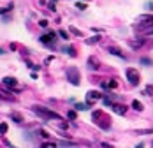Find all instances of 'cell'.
Wrapping results in <instances>:
<instances>
[{
    "instance_id": "ffe728a7",
    "label": "cell",
    "mask_w": 153,
    "mask_h": 148,
    "mask_svg": "<svg viewBox=\"0 0 153 148\" xmlns=\"http://www.w3.org/2000/svg\"><path fill=\"white\" fill-rule=\"evenodd\" d=\"M132 108H134L136 111H142L144 108H142V104L139 102V101H132Z\"/></svg>"
},
{
    "instance_id": "52a82bcc",
    "label": "cell",
    "mask_w": 153,
    "mask_h": 148,
    "mask_svg": "<svg viewBox=\"0 0 153 148\" xmlns=\"http://www.w3.org/2000/svg\"><path fill=\"white\" fill-rule=\"evenodd\" d=\"M4 85H5L9 90H14L16 85H18V81H16L14 78H11V76H7V78H4Z\"/></svg>"
},
{
    "instance_id": "d6a6232c",
    "label": "cell",
    "mask_w": 153,
    "mask_h": 148,
    "mask_svg": "<svg viewBox=\"0 0 153 148\" xmlns=\"http://www.w3.org/2000/svg\"><path fill=\"white\" fill-rule=\"evenodd\" d=\"M48 7H49V11H55V9H56V7H55V2H49Z\"/></svg>"
},
{
    "instance_id": "74e56055",
    "label": "cell",
    "mask_w": 153,
    "mask_h": 148,
    "mask_svg": "<svg viewBox=\"0 0 153 148\" xmlns=\"http://www.w3.org/2000/svg\"><path fill=\"white\" fill-rule=\"evenodd\" d=\"M151 145H153V143H151Z\"/></svg>"
},
{
    "instance_id": "d4e9b609",
    "label": "cell",
    "mask_w": 153,
    "mask_h": 148,
    "mask_svg": "<svg viewBox=\"0 0 153 148\" xmlns=\"http://www.w3.org/2000/svg\"><path fill=\"white\" fill-rule=\"evenodd\" d=\"M58 145L56 143H42V145H40V148H56Z\"/></svg>"
},
{
    "instance_id": "8fae6325",
    "label": "cell",
    "mask_w": 153,
    "mask_h": 148,
    "mask_svg": "<svg viewBox=\"0 0 153 148\" xmlns=\"http://www.w3.org/2000/svg\"><path fill=\"white\" fill-rule=\"evenodd\" d=\"M11 120H13L14 123H23V116L19 115L18 111H13V113H11Z\"/></svg>"
},
{
    "instance_id": "9c48e42d",
    "label": "cell",
    "mask_w": 153,
    "mask_h": 148,
    "mask_svg": "<svg viewBox=\"0 0 153 148\" xmlns=\"http://www.w3.org/2000/svg\"><path fill=\"white\" fill-rule=\"evenodd\" d=\"M107 51L111 53V55H115V57H118V58H121V60H125V55H123V53H121L118 48H113V46H111V48H107Z\"/></svg>"
},
{
    "instance_id": "277c9868",
    "label": "cell",
    "mask_w": 153,
    "mask_h": 148,
    "mask_svg": "<svg viewBox=\"0 0 153 148\" xmlns=\"http://www.w3.org/2000/svg\"><path fill=\"white\" fill-rule=\"evenodd\" d=\"M125 76H127V79H128L130 85H139V81H141L139 72H137L136 69H132V67H128V69L125 71Z\"/></svg>"
},
{
    "instance_id": "484cf974",
    "label": "cell",
    "mask_w": 153,
    "mask_h": 148,
    "mask_svg": "<svg viewBox=\"0 0 153 148\" xmlns=\"http://www.w3.org/2000/svg\"><path fill=\"white\" fill-rule=\"evenodd\" d=\"M144 95H153V85H148L144 88Z\"/></svg>"
},
{
    "instance_id": "83f0119b",
    "label": "cell",
    "mask_w": 153,
    "mask_h": 148,
    "mask_svg": "<svg viewBox=\"0 0 153 148\" xmlns=\"http://www.w3.org/2000/svg\"><path fill=\"white\" fill-rule=\"evenodd\" d=\"M39 25L42 27V28H46V27L49 25V21H48V19H40V21H39Z\"/></svg>"
},
{
    "instance_id": "7a4b0ae2",
    "label": "cell",
    "mask_w": 153,
    "mask_h": 148,
    "mask_svg": "<svg viewBox=\"0 0 153 148\" xmlns=\"http://www.w3.org/2000/svg\"><path fill=\"white\" fill-rule=\"evenodd\" d=\"M91 118H93V122L100 127V129H104V131H107L111 127V118H107L102 109H95L93 113H91Z\"/></svg>"
},
{
    "instance_id": "e0dca14e",
    "label": "cell",
    "mask_w": 153,
    "mask_h": 148,
    "mask_svg": "<svg viewBox=\"0 0 153 148\" xmlns=\"http://www.w3.org/2000/svg\"><path fill=\"white\" fill-rule=\"evenodd\" d=\"M62 51H64V53H69V57H76V49H74L72 46H65Z\"/></svg>"
},
{
    "instance_id": "30bf717a",
    "label": "cell",
    "mask_w": 153,
    "mask_h": 148,
    "mask_svg": "<svg viewBox=\"0 0 153 148\" xmlns=\"http://www.w3.org/2000/svg\"><path fill=\"white\" fill-rule=\"evenodd\" d=\"M0 99H4V101H16L14 95H11L9 92H5V90H2V88H0Z\"/></svg>"
},
{
    "instance_id": "7c38bea8",
    "label": "cell",
    "mask_w": 153,
    "mask_h": 148,
    "mask_svg": "<svg viewBox=\"0 0 153 148\" xmlns=\"http://www.w3.org/2000/svg\"><path fill=\"white\" fill-rule=\"evenodd\" d=\"M97 63H99V62H97V58H93V57H90V58H88V67H90L91 71H97V69H99Z\"/></svg>"
},
{
    "instance_id": "ba28073f",
    "label": "cell",
    "mask_w": 153,
    "mask_h": 148,
    "mask_svg": "<svg viewBox=\"0 0 153 148\" xmlns=\"http://www.w3.org/2000/svg\"><path fill=\"white\" fill-rule=\"evenodd\" d=\"M113 111L116 115H125L127 113V106L125 104H113Z\"/></svg>"
},
{
    "instance_id": "8d00e7d4",
    "label": "cell",
    "mask_w": 153,
    "mask_h": 148,
    "mask_svg": "<svg viewBox=\"0 0 153 148\" xmlns=\"http://www.w3.org/2000/svg\"><path fill=\"white\" fill-rule=\"evenodd\" d=\"M4 53H5V51H4V49H2V48H0V55H4Z\"/></svg>"
},
{
    "instance_id": "4316f807",
    "label": "cell",
    "mask_w": 153,
    "mask_h": 148,
    "mask_svg": "<svg viewBox=\"0 0 153 148\" xmlns=\"http://www.w3.org/2000/svg\"><path fill=\"white\" fill-rule=\"evenodd\" d=\"M11 9H13V4L9 5V7H0V14H5V13H9Z\"/></svg>"
},
{
    "instance_id": "4dcf8cb0",
    "label": "cell",
    "mask_w": 153,
    "mask_h": 148,
    "mask_svg": "<svg viewBox=\"0 0 153 148\" xmlns=\"http://www.w3.org/2000/svg\"><path fill=\"white\" fill-rule=\"evenodd\" d=\"M39 132H40V136H42V137H49V134H48L44 129H39Z\"/></svg>"
},
{
    "instance_id": "5bb4252c",
    "label": "cell",
    "mask_w": 153,
    "mask_h": 148,
    "mask_svg": "<svg viewBox=\"0 0 153 148\" xmlns=\"http://www.w3.org/2000/svg\"><path fill=\"white\" fill-rule=\"evenodd\" d=\"M100 41V35H93V37H88V39H85V42L88 46H93V44H97V42Z\"/></svg>"
},
{
    "instance_id": "6da1fadb",
    "label": "cell",
    "mask_w": 153,
    "mask_h": 148,
    "mask_svg": "<svg viewBox=\"0 0 153 148\" xmlns=\"http://www.w3.org/2000/svg\"><path fill=\"white\" fill-rule=\"evenodd\" d=\"M32 111H34L35 115H39L40 118H44V120H56V122H62V116H60L58 113L51 111V109H48V108H42V106H34Z\"/></svg>"
},
{
    "instance_id": "4fadbf2b",
    "label": "cell",
    "mask_w": 153,
    "mask_h": 148,
    "mask_svg": "<svg viewBox=\"0 0 153 148\" xmlns=\"http://www.w3.org/2000/svg\"><path fill=\"white\" fill-rule=\"evenodd\" d=\"M116 87H118V83L115 79L113 81H102V88H106V90L107 88H116Z\"/></svg>"
},
{
    "instance_id": "8992f818",
    "label": "cell",
    "mask_w": 153,
    "mask_h": 148,
    "mask_svg": "<svg viewBox=\"0 0 153 148\" xmlns=\"http://www.w3.org/2000/svg\"><path fill=\"white\" fill-rule=\"evenodd\" d=\"M55 39H56V32H53V30L39 37V41H40V42H44V44H51V42H55Z\"/></svg>"
},
{
    "instance_id": "3957f363",
    "label": "cell",
    "mask_w": 153,
    "mask_h": 148,
    "mask_svg": "<svg viewBox=\"0 0 153 148\" xmlns=\"http://www.w3.org/2000/svg\"><path fill=\"white\" fill-rule=\"evenodd\" d=\"M65 76H67V81H69L70 85H74V87H77V85L81 83V81H79V79H81V76H79L77 67H67Z\"/></svg>"
},
{
    "instance_id": "7402d4cb",
    "label": "cell",
    "mask_w": 153,
    "mask_h": 148,
    "mask_svg": "<svg viewBox=\"0 0 153 148\" xmlns=\"http://www.w3.org/2000/svg\"><path fill=\"white\" fill-rule=\"evenodd\" d=\"M58 146H62V148H65V146H76V143H72V141H60Z\"/></svg>"
},
{
    "instance_id": "cb8c5ba5",
    "label": "cell",
    "mask_w": 153,
    "mask_h": 148,
    "mask_svg": "<svg viewBox=\"0 0 153 148\" xmlns=\"http://www.w3.org/2000/svg\"><path fill=\"white\" fill-rule=\"evenodd\" d=\"M58 35H60V37H62V39H69V32L62 28V30H58Z\"/></svg>"
},
{
    "instance_id": "d590c367",
    "label": "cell",
    "mask_w": 153,
    "mask_h": 148,
    "mask_svg": "<svg viewBox=\"0 0 153 148\" xmlns=\"http://www.w3.org/2000/svg\"><path fill=\"white\" fill-rule=\"evenodd\" d=\"M136 148H144V145H142V143H139V145H137Z\"/></svg>"
},
{
    "instance_id": "e575fe53",
    "label": "cell",
    "mask_w": 153,
    "mask_h": 148,
    "mask_svg": "<svg viewBox=\"0 0 153 148\" xmlns=\"http://www.w3.org/2000/svg\"><path fill=\"white\" fill-rule=\"evenodd\" d=\"M146 34H148V35H153V27H151L150 30H146Z\"/></svg>"
},
{
    "instance_id": "f546056e",
    "label": "cell",
    "mask_w": 153,
    "mask_h": 148,
    "mask_svg": "<svg viewBox=\"0 0 153 148\" xmlns=\"http://www.w3.org/2000/svg\"><path fill=\"white\" fill-rule=\"evenodd\" d=\"M144 7H146L148 11H153V2H146V4H144Z\"/></svg>"
},
{
    "instance_id": "5b68a950",
    "label": "cell",
    "mask_w": 153,
    "mask_h": 148,
    "mask_svg": "<svg viewBox=\"0 0 153 148\" xmlns=\"http://www.w3.org/2000/svg\"><path fill=\"white\" fill-rule=\"evenodd\" d=\"M99 99H102V93L97 92V90H90V92L86 93V104H88V106H93Z\"/></svg>"
},
{
    "instance_id": "1f68e13d",
    "label": "cell",
    "mask_w": 153,
    "mask_h": 148,
    "mask_svg": "<svg viewBox=\"0 0 153 148\" xmlns=\"http://www.w3.org/2000/svg\"><path fill=\"white\" fill-rule=\"evenodd\" d=\"M76 9H81V11H85V9H86V5H85V4H81V2H79V4L76 5Z\"/></svg>"
},
{
    "instance_id": "ac0fdd59",
    "label": "cell",
    "mask_w": 153,
    "mask_h": 148,
    "mask_svg": "<svg viewBox=\"0 0 153 148\" xmlns=\"http://www.w3.org/2000/svg\"><path fill=\"white\" fill-rule=\"evenodd\" d=\"M144 44V39H139V41H130V46L132 48H141Z\"/></svg>"
},
{
    "instance_id": "9a60e30c",
    "label": "cell",
    "mask_w": 153,
    "mask_h": 148,
    "mask_svg": "<svg viewBox=\"0 0 153 148\" xmlns=\"http://www.w3.org/2000/svg\"><path fill=\"white\" fill-rule=\"evenodd\" d=\"M137 19L139 21H148V23H153V14H141Z\"/></svg>"
},
{
    "instance_id": "836d02e7",
    "label": "cell",
    "mask_w": 153,
    "mask_h": 148,
    "mask_svg": "<svg viewBox=\"0 0 153 148\" xmlns=\"http://www.w3.org/2000/svg\"><path fill=\"white\" fill-rule=\"evenodd\" d=\"M4 143H5V145H7V146H9V148H16V146H13V145H11V143H9V141H7V139H5V137H4Z\"/></svg>"
},
{
    "instance_id": "f1b7e54d",
    "label": "cell",
    "mask_w": 153,
    "mask_h": 148,
    "mask_svg": "<svg viewBox=\"0 0 153 148\" xmlns=\"http://www.w3.org/2000/svg\"><path fill=\"white\" fill-rule=\"evenodd\" d=\"M67 116H69L70 120H76V111H69V113H67Z\"/></svg>"
},
{
    "instance_id": "603a6c76",
    "label": "cell",
    "mask_w": 153,
    "mask_h": 148,
    "mask_svg": "<svg viewBox=\"0 0 153 148\" xmlns=\"http://www.w3.org/2000/svg\"><path fill=\"white\" fill-rule=\"evenodd\" d=\"M7 123H0V136H5V132H7Z\"/></svg>"
},
{
    "instance_id": "44dd1931",
    "label": "cell",
    "mask_w": 153,
    "mask_h": 148,
    "mask_svg": "<svg viewBox=\"0 0 153 148\" xmlns=\"http://www.w3.org/2000/svg\"><path fill=\"white\" fill-rule=\"evenodd\" d=\"M69 30H70V34H74L76 37H83V34H81V30H77L76 27H69Z\"/></svg>"
},
{
    "instance_id": "2e32d148",
    "label": "cell",
    "mask_w": 153,
    "mask_h": 148,
    "mask_svg": "<svg viewBox=\"0 0 153 148\" xmlns=\"http://www.w3.org/2000/svg\"><path fill=\"white\" fill-rule=\"evenodd\" d=\"M139 63H141V65H144V67H150V65H153L151 58H148V57H142V58L139 60Z\"/></svg>"
},
{
    "instance_id": "d6986e66",
    "label": "cell",
    "mask_w": 153,
    "mask_h": 148,
    "mask_svg": "<svg viewBox=\"0 0 153 148\" xmlns=\"http://www.w3.org/2000/svg\"><path fill=\"white\" fill-rule=\"evenodd\" d=\"M76 109H77V111H86V109H90V106H88L86 102H83V104L79 102V104H76Z\"/></svg>"
}]
</instances>
